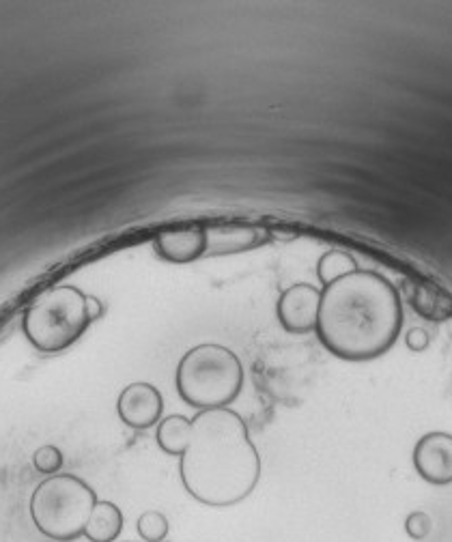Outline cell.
I'll list each match as a JSON object with an SVG mask.
<instances>
[{
  "label": "cell",
  "instance_id": "obj_16",
  "mask_svg": "<svg viewBox=\"0 0 452 542\" xmlns=\"http://www.w3.org/2000/svg\"><path fill=\"white\" fill-rule=\"evenodd\" d=\"M33 465H35L37 472L44 474L46 478L54 476V474H59L61 467H63V452H61V448H56L52 444L41 446L33 454Z\"/></svg>",
  "mask_w": 452,
  "mask_h": 542
},
{
  "label": "cell",
  "instance_id": "obj_12",
  "mask_svg": "<svg viewBox=\"0 0 452 542\" xmlns=\"http://www.w3.org/2000/svg\"><path fill=\"white\" fill-rule=\"evenodd\" d=\"M409 302H412L418 315L427 321L442 323L452 317V299L440 289L429 287V284H416Z\"/></svg>",
  "mask_w": 452,
  "mask_h": 542
},
{
  "label": "cell",
  "instance_id": "obj_10",
  "mask_svg": "<svg viewBox=\"0 0 452 542\" xmlns=\"http://www.w3.org/2000/svg\"><path fill=\"white\" fill-rule=\"evenodd\" d=\"M270 239L265 231L254 226H216L207 228V254L205 256H224L248 252L263 246Z\"/></svg>",
  "mask_w": 452,
  "mask_h": 542
},
{
  "label": "cell",
  "instance_id": "obj_6",
  "mask_svg": "<svg viewBox=\"0 0 452 542\" xmlns=\"http://www.w3.org/2000/svg\"><path fill=\"white\" fill-rule=\"evenodd\" d=\"M319 304H321V289L315 284L298 282L291 284L278 297L276 304V317L282 325V330L302 336L315 332L317 317H319Z\"/></svg>",
  "mask_w": 452,
  "mask_h": 542
},
{
  "label": "cell",
  "instance_id": "obj_13",
  "mask_svg": "<svg viewBox=\"0 0 452 542\" xmlns=\"http://www.w3.org/2000/svg\"><path fill=\"white\" fill-rule=\"evenodd\" d=\"M190 429H192V420L186 416H168L158 424V446L171 456H181L183 450H186L188 437H190Z\"/></svg>",
  "mask_w": 452,
  "mask_h": 542
},
{
  "label": "cell",
  "instance_id": "obj_18",
  "mask_svg": "<svg viewBox=\"0 0 452 542\" xmlns=\"http://www.w3.org/2000/svg\"><path fill=\"white\" fill-rule=\"evenodd\" d=\"M405 345L409 351L420 353L429 347V336L425 330H412L405 336Z\"/></svg>",
  "mask_w": 452,
  "mask_h": 542
},
{
  "label": "cell",
  "instance_id": "obj_15",
  "mask_svg": "<svg viewBox=\"0 0 452 542\" xmlns=\"http://www.w3.org/2000/svg\"><path fill=\"white\" fill-rule=\"evenodd\" d=\"M168 530H171V525L160 510H147L136 521V532L145 542H164Z\"/></svg>",
  "mask_w": 452,
  "mask_h": 542
},
{
  "label": "cell",
  "instance_id": "obj_7",
  "mask_svg": "<svg viewBox=\"0 0 452 542\" xmlns=\"http://www.w3.org/2000/svg\"><path fill=\"white\" fill-rule=\"evenodd\" d=\"M412 461L418 476L433 487L452 484V435L442 431L422 435L414 446Z\"/></svg>",
  "mask_w": 452,
  "mask_h": 542
},
{
  "label": "cell",
  "instance_id": "obj_3",
  "mask_svg": "<svg viewBox=\"0 0 452 542\" xmlns=\"http://www.w3.org/2000/svg\"><path fill=\"white\" fill-rule=\"evenodd\" d=\"M175 385L181 401L194 409H226L244 388V366L231 349L205 342L179 360Z\"/></svg>",
  "mask_w": 452,
  "mask_h": 542
},
{
  "label": "cell",
  "instance_id": "obj_4",
  "mask_svg": "<svg viewBox=\"0 0 452 542\" xmlns=\"http://www.w3.org/2000/svg\"><path fill=\"white\" fill-rule=\"evenodd\" d=\"M97 315V299L84 295L72 284H59L35 299L26 310L22 327L37 351L61 353L84 336Z\"/></svg>",
  "mask_w": 452,
  "mask_h": 542
},
{
  "label": "cell",
  "instance_id": "obj_11",
  "mask_svg": "<svg viewBox=\"0 0 452 542\" xmlns=\"http://www.w3.org/2000/svg\"><path fill=\"white\" fill-rule=\"evenodd\" d=\"M123 532V512L115 502L102 499L97 502L87 527H84V538L89 542H115Z\"/></svg>",
  "mask_w": 452,
  "mask_h": 542
},
{
  "label": "cell",
  "instance_id": "obj_1",
  "mask_svg": "<svg viewBox=\"0 0 452 542\" xmlns=\"http://www.w3.org/2000/svg\"><path fill=\"white\" fill-rule=\"evenodd\" d=\"M397 287L371 269H356L321 289L315 334L334 358L371 362L386 355L403 330Z\"/></svg>",
  "mask_w": 452,
  "mask_h": 542
},
{
  "label": "cell",
  "instance_id": "obj_17",
  "mask_svg": "<svg viewBox=\"0 0 452 542\" xmlns=\"http://www.w3.org/2000/svg\"><path fill=\"white\" fill-rule=\"evenodd\" d=\"M433 530V521L427 512L416 510L405 519V532L412 540H425Z\"/></svg>",
  "mask_w": 452,
  "mask_h": 542
},
{
  "label": "cell",
  "instance_id": "obj_2",
  "mask_svg": "<svg viewBox=\"0 0 452 542\" xmlns=\"http://www.w3.org/2000/svg\"><path fill=\"white\" fill-rule=\"evenodd\" d=\"M179 476L199 504L229 508L244 502L261 480V456L244 418L229 407L196 413Z\"/></svg>",
  "mask_w": 452,
  "mask_h": 542
},
{
  "label": "cell",
  "instance_id": "obj_9",
  "mask_svg": "<svg viewBox=\"0 0 452 542\" xmlns=\"http://www.w3.org/2000/svg\"><path fill=\"white\" fill-rule=\"evenodd\" d=\"M153 248L164 261L175 265H188L207 254V228L192 226L179 231H162L155 235Z\"/></svg>",
  "mask_w": 452,
  "mask_h": 542
},
{
  "label": "cell",
  "instance_id": "obj_8",
  "mask_svg": "<svg viewBox=\"0 0 452 542\" xmlns=\"http://www.w3.org/2000/svg\"><path fill=\"white\" fill-rule=\"evenodd\" d=\"M164 411V398L160 390L151 383L138 381L127 385L119 394L117 413L125 426L134 431H147L151 426L160 424Z\"/></svg>",
  "mask_w": 452,
  "mask_h": 542
},
{
  "label": "cell",
  "instance_id": "obj_5",
  "mask_svg": "<svg viewBox=\"0 0 452 542\" xmlns=\"http://www.w3.org/2000/svg\"><path fill=\"white\" fill-rule=\"evenodd\" d=\"M100 502L87 482L72 474H54L37 484L31 497V519L37 530L56 542L84 536L95 504Z\"/></svg>",
  "mask_w": 452,
  "mask_h": 542
},
{
  "label": "cell",
  "instance_id": "obj_14",
  "mask_svg": "<svg viewBox=\"0 0 452 542\" xmlns=\"http://www.w3.org/2000/svg\"><path fill=\"white\" fill-rule=\"evenodd\" d=\"M356 269H358V263L349 252L328 250L317 263V278H319V282L323 284V287H328L330 282L343 278V276L351 274V271H356Z\"/></svg>",
  "mask_w": 452,
  "mask_h": 542
}]
</instances>
